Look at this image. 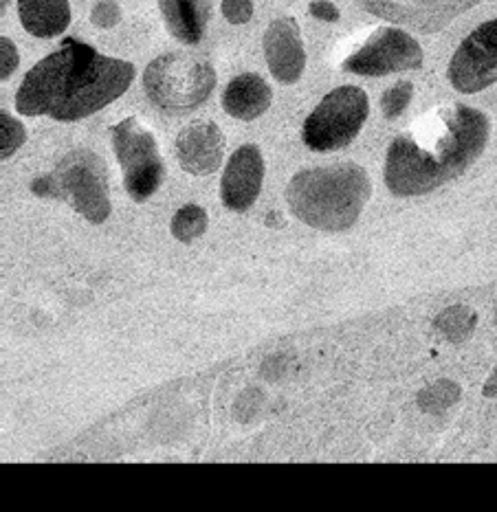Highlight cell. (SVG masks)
<instances>
[{
	"instance_id": "cell-17",
	"label": "cell",
	"mask_w": 497,
	"mask_h": 512,
	"mask_svg": "<svg viewBox=\"0 0 497 512\" xmlns=\"http://www.w3.org/2000/svg\"><path fill=\"white\" fill-rule=\"evenodd\" d=\"M207 225H209L207 211L201 205H185L174 214L170 229H172V236L179 242H192L203 236L207 231Z\"/></svg>"
},
{
	"instance_id": "cell-5",
	"label": "cell",
	"mask_w": 497,
	"mask_h": 512,
	"mask_svg": "<svg viewBox=\"0 0 497 512\" xmlns=\"http://www.w3.org/2000/svg\"><path fill=\"white\" fill-rule=\"evenodd\" d=\"M143 86L154 106L165 113H190L212 95L216 71L207 60L192 53H165L148 64Z\"/></svg>"
},
{
	"instance_id": "cell-10",
	"label": "cell",
	"mask_w": 497,
	"mask_h": 512,
	"mask_svg": "<svg viewBox=\"0 0 497 512\" xmlns=\"http://www.w3.org/2000/svg\"><path fill=\"white\" fill-rule=\"evenodd\" d=\"M478 3L480 0H414L412 5H399L392 0H368L366 9L385 20L412 25L418 31H438Z\"/></svg>"
},
{
	"instance_id": "cell-15",
	"label": "cell",
	"mask_w": 497,
	"mask_h": 512,
	"mask_svg": "<svg viewBox=\"0 0 497 512\" xmlns=\"http://www.w3.org/2000/svg\"><path fill=\"white\" fill-rule=\"evenodd\" d=\"M20 22L31 36L55 38L69 27V0H18Z\"/></svg>"
},
{
	"instance_id": "cell-24",
	"label": "cell",
	"mask_w": 497,
	"mask_h": 512,
	"mask_svg": "<svg viewBox=\"0 0 497 512\" xmlns=\"http://www.w3.org/2000/svg\"><path fill=\"white\" fill-rule=\"evenodd\" d=\"M308 11H311V16H315L319 20H326V22L339 20V9L330 3V0H313Z\"/></svg>"
},
{
	"instance_id": "cell-19",
	"label": "cell",
	"mask_w": 497,
	"mask_h": 512,
	"mask_svg": "<svg viewBox=\"0 0 497 512\" xmlns=\"http://www.w3.org/2000/svg\"><path fill=\"white\" fill-rule=\"evenodd\" d=\"M458 396H460L458 385H454L451 381H440L429 389H425L421 398H418V403H421V407L427 411H440L449 407L451 403H456Z\"/></svg>"
},
{
	"instance_id": "cell-18",
	"label": "cell",
	"mask_w": 497,
	"mask_h": 512,
	"mask_svg": "<svg viewBox=\"0 0 497 512\" xmlns=\"http://www.w3.org/2000/svg\"><path fill=\"white\" fill-rule=\"evenodd\" d=\"M27 139L25 126L16 117H11L7 110L0 113V157L7 161Z\"/></svg>"
},
{
	"instance_id": "cell-21",
	"label": "cell",
	"mask_w": 497,
	"mask_h": 512,
	"mask_svg": "<svg viewBox=\"0 0 497 512\" xmlns=\"http://www.w3.org/2000/svg\"><path fill=\"white\" fill-rule=\"evenodd\" d=\"M223 16L231 25H245L253 16L251 0H223Z\"/></svg>"
},
{
	"instance_id": "cell-25",
	"label": "cell",
	"mask_w": 497,
	"mask_h": 512,
	"mask_svg": "<svg viewBox=\"0 0 497 512\" xmlns=\"http://www.w3.org/2000/svg\"><path fill=\"white\" fill-rule=\"evenodd\" d=\"M484 396H487V398L497 396V367L493 370V374L489 376V381L484 383Z\"/></svg>"
},
{
	"instance_id": "cell-9",
	"label": "cell",
	"mask_w": 497,
	"mask_h": 512,
	"mask_svg": "<svg viewBox=\"0 0 497 512\" xmlns=\"http://www.w3.org/2000/svg\"><path fill=\"white\" fill-rule=\"evenodd\" d=\"M449 82L465 95L480 93L497 82V18L482 22L462 40L449 62Z\"/></svg>"
},
{
	"instance_id": "cell-20",
	"label": "cell",
	"mask_w": 497,
	"mask_h": 512,
	"mask_svg": "<svg viewBox=\"0 0 497 512\" xmlns=\"http://www.w3.org/2000/svg\"><path fill=\"white\" fill-rule=\"evenodd\" d=\"M412 95H414V86L412 82H399L394 84L390 91H385L383 99H381V110L383 115L388 119H396L399 117L403 110L410 106L412 102Z\"/></svg>"
},
{
	"instance_id": "cell-13",
	"label": "cell",
	"mask_w": 497,
	"mask_h": 512,
	"mask_svg": "<svg viewBox=\"0 0 497 512\" xmlns=\"http://www.w3.org/2000/svg\"><path fill=\"white\" fill-rule=\"evenodd\" d=\"M264 55L273 77L282 84H295L306 66L302 33L293 18L273 20L264 33Z\"/></svg>"
},
{
	"instance_id": "cell-23",
	"label": "cell",
	"mask_w": 497,
	"mask_h": 512,
	"mask_svg": "<svg viewBox=\"0 0 497 512\" xmlns=\"http://www.w3.org/2000/svg\"><path fill=\"white\" fill-rule=\"evenodd\" d=\"M18 62L20 58H18L16 44L3 36L0 38V77L7 80V77L18 69Z\"/></svg>"
},
{
	"instance_id": "cell-14",
	"label": "cell",
	"mask_w": 497,
	"mask_h": 512,
	"mask_svg": "<svg viewBox=\"0 0 497 512\" xmlns=\"http://www.w3.org/2000/svg\"><path fill=\"white\" fill-rule=\"evenodd\" d=\"M271 86L262 80L256 73H242L234 77L225 88L223 95V108L225 113L242 119V121H253L260 115L267 113L271 106Z\"/></svg>"
},
{
	"instance_id": "cell-16",
	"label": "cell",
	"mask_w": 497,
	"mask_h": 512,
	"mask_svg": "<svg viewBox=\"0 0 497 512\" xmlns=\"http://www.w3.org/2000/svg\"><path fill=\"white\" fill-rule=\"evenodd\" d=\"M159 7L176 40L185 44L201 42L209 16L207 0H159Z\"/></svg>"
},
{
	"instance_id": "cell-7",
	"label": "cell",
	"mask_w": 497,
	"mask_h": 512,
	"mask_svg": "<svg viewBox=\"0 0 497 512\" xmlns=\"http://www.w3.org/2000/svg\"><path fill=\"white\" fill-rule=\"evenodd\" d=\"M113 146L124 174V187L132 200L143 203L161 187L165 165L152 132L128 117L113 128Z\"/></svg>"
},
{
	"instance_id": "cell-12",
	"label": "cell",
	"mask_w": 497,
	"mask_h": 512,
	"mask_svg": "<svg viewBox=\"0 0 497 512\" xmlns=\"http://www.w3.org/2000/svg\"><path fill=\"white\" fill-rule=\"evenodd\" d=\"M181 168L194 176L214 174L225 157V135L212 121H194L176 137Z\"/></svg>"
},
{
	"instance_id": "cell-3",
	"label": "cell",
	"mask_w": 497,
	"mask_h": 512,
	"mask_svg": "<svg viewBox=\"0 0 497 512\" xmlns=\"http://www.w3.org/2000/svg\"><path fill=\"white\" fill-rule=\"evenodd\" d=\"M370 194V178L355 163L297 172L286 187L293 216L319 231L350 229L359 220Z\"/></svg>"
},
{
	"instance_id": "cell-2",
	"label": "cell",
	"mask_w": 497,
	"mask_h": 512,
	"mask_svg": "<svg viewBox=\"0 0 497 512\" xmlns=\"http://www.w3.org/2000/svg\"><path fill=\"white\" fill-rule=\"evenodd\" d=\"M132 80L135 66L130 62L108 58L84 42L64 40L58 51L25 75L16 93V108L27 117L77 121L113 104Z\"/></svg>"
},
{
	"instance_id": "cell-1",
	"label": "cell",
	"mask_w": 497,
	"mask_h": 512,
	"mask_svg": "<svg viewBox=\"0 0 497 512\" xmlns=\"http://www.w3.org/2000/svg\"><path fill=\"white\" fill-rule=\"evenodd\" d=\"M489 117L471 106L440 108L405 135L385 157V185L394 196H423L465 174L487 148Z\"/></svg>"
},
{
	"instance_id": "cell-6",
	"label": "cell",
	"mask_w": 497,
	"mask_h": 512,
	"mask_svg": "<svg viewBox=\"0 0 497 512\" xmlns=\"http://www.w3.org/2000/svg\"><path fill=\"white\" fill-rule=\"evenodd\" d=\"M370 113L368 95L359 86H339L306 117L302 139L313 152H335L355 141Z\"/></svg>"
},
{
	"instance_id": "cell-11",
	"label": "cell",
	"mask_w": 497,
	"mask_h": 512,
	"mask_svg": "<svg viewBox=\"0 0 497 512\" xmlns=\"http://www.w3.org/2000/svg\"><path fill=\"white\" fill-rule=\"evenodd\" d=\"M264 181V161L256 146L238 148L220 181V196L231 211H247L256 203Z\"/></svg>"
},
{
	"instance_id": "cell-4",
	"label": "cell",
	"mask_w": 497,
	"mask_h": 512,
	"mask_svg": "<svg viewBox=\"0 0 497 512\" xmlns=\"http://www.w3.org/2000/svg\"><path fill=\"white\" fill-rule=\"evenodd\" d=\"M33 192L66 200L77 214L93 225L110 216L108 170L102 157L91 150H73L55 165V170L33 183Z\"/></svg>"
},
{
	"instance_id": "cell-8",
	"label": "cell",
	"mask_w": 497,
	"mask_h": 512,
	"mask_svg": "<svg viewBox=\"0 0 497 512\" xmlns=\"http://www.w3.org/2000/svg\"><path fill=\"white\" fill-rule=\"evenodd\" d=\"M423 49L403 29H379L363 47L348 55L344 69L355 75L381 77L390 73L412 71L423 64Z\"/></svg>"
},
{
	"instance_id": "cell-22",
	"label": "cell",
	"mask_w": 497,
	"mask_h": 512,
	"mask_svg": "<svg viewBox=\"0 0 497 512\" xmlns=\"http://www.w3.org/2000/svg\"><path fill=\"white\" fill-rule=\"evenodd\" d=\"M121 18V11L119 5L113 3V0H102V3H97L93 7V22L97 27L108 29V27H115Z\"/></svg>"
}]
</instances>
